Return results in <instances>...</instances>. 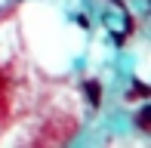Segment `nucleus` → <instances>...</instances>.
<instances>
[{
    "mask_svg": "<svg viewBox=\"0 0 151 148\" xmlns=\"http://www.w3.org/2000/svg\"><path fill=\"white\" fill-rule=\"evenodd\" d=\"M83 90H86V99H90V105H93V108H99V105H102V83H99V80H86Z\"/></svg>",
    "mask_w": 151,
    "mask_h": 148,
    "instance_id": "f257e3e1",
    "label": "nucleus"
},
{
    "mask_svg": "<svg viewBox=\"0 0 151 148\" xmlns=\"http://www.w3.org/2000/svg\"><path fill=\"white\" fill-rule=\"evenodd\" d=\"M136 126H139V130H151V105H145V108L139 111V117H136Z\"/></svg>",
    "mask_w": 151,
    "mask_h": 148,
    "instance_id": "f03ea898",
    "label": "nucleus"
},
{
    "mask_svg": "<svg viewBox=\"0 0 151 148\" xmlns=\"http://www.w3.org/2000/svg\"><path fill=\"white\" fill-rule=\"evenodd\" d=\"M129 96H139V99H148V96H151V90H148L145 83H139V80H136V86H133V93H127V99H129Z\"/></svg>",
    "mask_w": 151,
    "mask_h": 148,
    "instance_id": "7ed1b4c3",
    "label": "nucleus"
},
{
    "mask_svg": "<svg viewBox=\"0 0 151 148\" xmlns=\"http://www.w3.org/2000/svg\"><path fill=\"white\" fill-rule=\"evenodd\" d=\"M111 37H114V43H117V46L127 43V34H120V31H117V34H111Z\"/></svg>",
    "mask_w": 151,
    "mask_h": 148,
    "instance_id": "20e7f679",
    "label": "nucleus"
}]
</instances>
